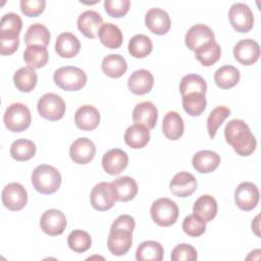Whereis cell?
Returning <instances> with one entry per match:
<instances>
[{"label": "cell", "instance_id": "obj_1", "mask_svg": "<svg viewBox=\"0 0 261 261\" xmlns=\"http://www.w3.org/2000/svg\"><path fill=\"white\" fill-rule=\"evenodd\" d=\"M224 137L240 156H249L256 149V139L248 124L242 119L229 120L224 127Z\"/></svg>", "mask_w": 261, "mask_h": 261}, {"label": "cell", "instance_id": "obj_2", "mask_svg": "<svg viewBox=\"0 0 261 261\" xmlns=\"http://www.w3.org/2000/svg\"><path fill=\"white\" fill-rule=\"evenodd\" d=\"M31 180L36 191L41 194L50 195L60 188L61 174L55 167L41 164L34 169Z\"/></svg>", "mask_w": 261, "mask_h": 261}, {"label": "cell", "instance_id": "obj_3", "mask_svg": "<svg viewBox=\"0 0 261 261\" xmlns=\"http://www.w3.org/2000/svg\"><path fill=\"white\" fill-rule=\"evenodd\" d=\"M54 83L64 91H79L87 83L86 72L75 66H63L55 70Z\"/></svg>", "mask_w": 261, "mask_h": 261}, {"label": "cell", "instance_id": "obj_4", "mask_svg": "<svg viewBox=\"0 0 261 261\" xmlns=\"http://www.w3.org/2000/svg\"><path fill=\"white\" fill-rule=\"evenodd\" d=\"M150 214L156 224L167 227L176 222L178 207L174 201L168 198H159L152 203Z\"/></svg>", "mask_w": 261, "mask_h": 261}, {"label": "cell", "instance_id": "obj_5", "mask_svg": "<svg viewBox=\"0 0 261 261\" xmlns=\"http://www.w3.org/2000/svg\"><path fill=\"white\" fill-rule=\"evenodd\" d=\"M4 124L12 133H20L31 125L30 109L22 103L10 104L3 116Z\"/></svg>", "mask_w": 261, "mask_h": 261}, {"label": "cell", "instance_id": "obj_6", "mask_svg": "<svg viewBox=\"0 0 261 261\" xmlns=\"http://www.w3.org/2000/svg\"><path fill=\"white\" fill-rule=\"evenodd\" d=\"M37 109L43 118L55 121L63 117L66 106L63 99L57 94L46 93L39 99Z\"/></svg>", "mask_w": 261, "mask_h": 261}, {"label": "cell", "instance_id": "obj_7", "mask_svg": "<svg viewBox=\"0 0 261 261\" xmlns=\"http://www.w3.org/2000/svg\"><path fill=\"white\" fill-rule=\"evenodd\" d=\"M215 42V36L213 31L202 23H198L190 28L185 37V43L187 47L198 53Z\"/></svg>", "mask_w": 261, "mask_h": 261}, {"label": "cell", "instance_id": "obj_8", "mask_svg": "<svg viewBox=\"0 0 261 261\" xmlns=\"http://www.w3.org/2000/svg\"><path fill=\"white\" fill-rule=\"evenodd\" d=\"M231 27L239 33H248L254 24V15L251 8L245 3H234L228 11Z\"/></svg>", "mask_w": 261, "mask_h": 261}, {"label": "cell", "instance_id": "obj_9", "mask_svg": "<svg viewBox=\"0 0 261 261\" xmlns=\"http://www.w3.org/2000/svg\"><path fill=\"white\" fill-rule=\"evenodd\" d=\"M1 199L3 205L7 209L18 211L27 205L28 193L22 185L18 182H10L4 187Z\"/></svg>", "mask_w": 261, "mask_h": 261}, {"label": "cell", "instance_id": "obj_10", "mask_svg": "<svg viewBox=\"0 0 261 261\" xmlns=\"http://www.w3.org/2000/svg\"><path fill=\"white\" fill-rule=\"evenodd\" d=\"M259 190L251 181L241 182L234 192V202L237 206L244 211L254 209L259 202Z\"/></svg>", "mask_w": 261, "mask_h": 261}, {"label": "cell", "instance_id": "obj_11", "mask_svg": "<svg viewBox=\"0 0 261 261\" xmlns=\"http://www.w3.org/2000/svg\"><path fill=\"white\" fill-rule=\"evenodd\" d=\"M132 231L110 227V232L107 238V248L111 254L115 256H122L126 254L133 244Z\"/></svg>", "mask_w": 261, "mask_h": 261}, {"label": "cell", "instance_id": "obj_12", "mask_svg": "<svg viewBox=\"0 0 261 261\" xmlns=\"http://www.w3.org/2000/svg\"><path fill=\"white\" fill-rule=\"evenodd\" d=\"M92 207L98 211H106L112 208L116 202L110 182L102 181L97 184L91 192Z\"/></svg>", "mask_w": 261, "mask_h": 261}, {"label": "cell", "instance_id": "obj_13", "mask_svg": "<svg viewBox=\"0 0 261 261\" xmlns=\"http://www.w3.org/2000/svg\"><path fill=\"white\" fill-rule=\"evenodd\" d=\"M41 229L49 236H59L66 227V217L60 210L49 209L40 219Z\"/></svg>", "mask_w": 261, "mask_h": 261}, {"label": "cell", "instance_id": "obj_14", "mask_svg": "<svg viewBox=\"0 0 261 261\" xmlns=\"http://www.w3.org/2000/svg\"><path fill=\"white\" fill-rule=\"evenodd\" d=\"M233 56L243 65H251L260 57V46L252 39L239 41L233 47Z\"/></svg>", "mask_w": 261, "mask_h": 261}, {"label": "cell", "instance_id": "obj_15", "mask_svg": "<svg viewBox=\"0 0 261 261\" xmlns=\"http://www.w3.org/2000/svg\"><path fill=\"white\" fill-rule=\"evenodd\" d=\"M146 27L155 35H165L171 25L168 13L161 8H151L145 15Z\"/></svg>", "mask_w": 261, "mask_h": 261}, {"label": "cell", "instance_id": "obj_16", "mask_svg": "<svg viewBox=\"0 0 261 261\" xmlns=\"http://www.w3.org/2000/svg\"><path fill=\"white\" fill-rule=\"evenodd\" d=\"M96 147L88 138L76 139L69 148V156L76 164H87L91 162L95 156Z\"/></svg>", "mask_w": 261, "mask_h": 261}, {"label": "cell", "instance_id": "obj_17", "mask_svg": "<svg viewBox=\"0 0 261 261\" xmlns=\"http://www.w3.org/2000/svg\"><path fill=\"white\" fill-rule=\"evenodd\" d=\"M128 163L127 154L121 149L114 148L107 151L102 158V166L110 175H117L122 172Z\"/></svg>", "mask_w": 261, "mask_h": 261}, {"label": "cell", "instance_id": "obj_18", "mask_svg": "<svg viewBox=\"0 0 261 261\" xmlns=\"http://www.w3.org/2000/svg\"><path fill=\"white\" fill-rule=\"evenodd\" d=\"M103 24V18L97 11L86 10L77 18L79 31L89 39H95Z\"/></svg>", "mask_w": 261, "mask_h": 261}, {"label": "cell", "instance_id": "obj_19", "mask_svg": "<svg viewBox=\"0 0 261 261\" xmlns=\"http://www.w3.org/2000/svg\"><path fill=\"white\" fill-rule=\"evenodd\" d=\"M169 189L174 196L186 198L191 196L196 191L197 179L192 173L181 171L172 177L169 184Z\"/></svg>", "mask_w": 261, "mask_h": 261}, {"label": "cell", "instance_id": "obj_20", "mask_svg": "<svg viewBox=\"0 0 261 261\" xmlns=\"http://www.w3.org/2000/svg\"><path fill=\"white\" fill-rule=\"evenodd\" d=\"M114 198L119 202L133 200L138 193V185L130 176H120L110 182Z\"/></svg>", "mask_w": 261, "mask_h": 261}, {"label": "cell", "instance_id": "obj_21", "mask_svg": "<svg viewBox=\"0 0 261 261\" xmlns=\"http://www.w3.org/2000/svg\"><path fill=\"white\" fill-rule=\"evenodd\" d=\"M158 118V110L156 106L150 102L145 101L136 105L133 110V120L136 123L145 125L148 129L154 128Z\"/></svg>", "mask_w": 261, "mask_h": 261}, {"label": "cell", "instance_id": "obj_22", "mask_svg": "<svg viewBox=\"0 0 261 261\" xmlns=\"http://www.w3.org/2000/svg\"><path fill=\"white\" fill-rule=\"evenodd\" d=\"M154 85V77L149 70L139 69L134 71L127 81L129 91L135 95H145L149 93Z\"/></svg>", "mask_w": 261, "mask_h": 261}, {"label": "cell", "instance_id": "obj_23", "mask_svg": "<svg viewBox=\"0 0 261 261\" xmlns=\"http://www.w3.org/2000/svg\"><path fill=\"white\" fill-rule=\"evenodd\" d=\"M74 122L82 130H93L100 123V113L92 105H83L75 111Z\"/></svg>", "mask_w": 261, "mask_h": 261}, {"label": "cell", "instance_id": "obj_24", "mask_svg": "<svg viewBox=\"0 0 261 261\" xmlns=\"http://www.w3.org/2000/svg\"><path fill=\"white\" fill-rule=\"evenodd\" d=\"M193 167L200 173H210L214 171L219 163L220 156L210 150H201L197 152L192 159Z\"/></svg>", "mask_w": 261, "mask_h": 261}, {"label": "cell", "instance_id": "obj_25", "mask_svg": "<svg viewBox=\"0 0 261 261\" xmlns=\"http://www.w3.org/2000/svg\"><path fill=\"white\" fill-rule=\"evenodd\" d=\"M81 49V43L79 39L69 32L61 33L55 43V51L56 53L63 58H71L74 57Z\"/></svg>", "mask_w": 261, "mask_h": 261}, {"label": "cell", "instance_id": "obj_26", "mask_svg": "<svg viewBox=\"0 0 261 261\" xmlns=\"http://www.w3.org/2000/svg\"><path fill=\"white\" fill-rule=\"evenodd\" d=\"M184 129V120L177 112L169 111L164 115L162 120V132L167 139L171 141L178 140L182 136Z\"/></svg>", "mask_w": 261, "mask_h": 261}, {"label": "cell", "instance_id": "obj_27", "mask_svg": "<svg viewBox=\"0 0 261 261\" xmlns=\"http://www.w3.org/2000/svg\"><path fill=\"white\" fill-rule=\"evenodd\" d=\"M150 140L149 129L139 123L128 126L124 133V142L133 149H141L145 147Z\"/></svg>", "mask_w": 261, "mask_h": 261}, {"label": "cell", "instance_id": "obj_28", "mask_svg": "<svg viewBox=\"0 0 261 261\" xmlns=\"http://www.w3.org/2000/svg\"><path fill=\"white\" fill-rule=\"evenodd\" d=\"M101 68L107 76L112 79H118L125 73L127 69V64L125 59L121 55L109 54L103 58Z\"/></svg>", "mask_w": 261, "mask_h": 261}, {"label": "cell", "instance_id": "obj_29", "mask_svg": "<svg viewBox=\"0 0 261 261\" xmlns=\"http://www.w3.org/2000/svg\"><path fill=\"white\" fill-rule=\"evenodd\" d=\"M49 54L46 47L41 45L27 46L23 52V60L27 65L33 69L45 66L48 62Z\"/></svg>", "mask_w": 261, "mask_h": 261}, {"label": "cell", "instance_id": "obj_30", "mask_svg": "<svg viewBox=\"0 0 261 261\" xmlns=\"http://www.w3.org/2000/svg\"><path fill=\"white\" fill-rule=\"evenodd\" d=\"M99 39L100 42L110 49H117L122 45L123 36L120 29L111 23L106 22L103 23L100 31H99Z\"/></svg>", "mask_w": 261, "mask_h": 261}, {"label": "cell", "instance_id": "obj_31", "mask_svg": "<svg viewBox=\"0 0 261 261\" xmlns=\"http://www.w3.org/2000/svg\"><path fill=\"white\" fill-rule=\"evenodd\" d=\"M164 250L160 243L155 241H145L141 243L136 252L138 261H160L163 259Z\"/></svg>", "mask_w": 261, "mask_h": 261}, {"label": "cell", "instance_id": "obj_32", "mask_svg": "<svg viewBox=\"0 0 261 261\" xmlns=\"http://www.w3.org/2000/svg\"><path fill=\"white\" fill-rule=\"evenodd\" d=\"M193 211L206 222H209L217 214V202L210 195H202L194 203Z\"/></svg>", "mask_w": 261, "mask_h": 261}, {"label": "cell", "instance_id": "obj_33", "mask_svg": "<svg viewBox=\"0 0 261 261\" xmlns=\"http://www.w3.org/2000/svg\"><path fill=\"white\" fill-rule=\"evenodd\" d=\"M214 82L220 89H230L240 82V70L232 65H223L214 73Z\"/></svg>", "mask_w": 261, "mask_h": 261}, {"label": "cell", "instance_id": "obj_34", "mask_svg": "<svg viewBox=\"0 0 261 261\" xmlns=\"http://www.w3.org/2000/svg\"><path fill=\"white\" fill-rule=\"evenodd\" d=\"M38 76L35 69L27 66L21 67L15 71L13 75V83L17 90L23 93L31 92L37 85Z\"/></svg>", "mask_w": 261, "mask_h": 261}, {"label": "cell", "instance_id": "obj_35", "mask_svg": "<svg viewBox=\"0 0 261 261\" xmlns=\"http://www.w3.org/2000/svg\"><path fill=\"white\" fill-rule=\"evenodd\" d=\"M181 103L184 110L191 116H199L206 108L205 94L202 93H190L181 96Z\"/></svg>", "mask_w": 261, "mask_h": 261}, {"label": "cell", "instance_id": "obj_36", "mask_svg": "<svg viewBox=\"0 0 261 261\" xmlns=\"http://www.w3.org/2000/svg\"><path fill=\"white\" fill-rule=\"evenodd\" d=\"M127 49L133 57L144 58L152 52L153 45L151 39L148 36L138 34L129 40Z\"/></svg>", "mask_w": 261, "mask_h": 261}, {"label": "cell", "instance_id": "obj_37", "mask_svg": "<svg viewBox=\"0 0 261 261\" xmlns=\"http://www.w3.org/2000/svg\"><path fill=\"white\" fill-rule=\"evenodd\" d=\"M50 42L49 30L42 23H34L29 27L24 35V43L28 46L41 45L46 47Z\"/></svg>", "mask_w": 261, "mask_h": 261}, {"label": "cell", "instance_id": "obj_38", "mask_svg": "<svg viewBox=\"0 0 261 261\" xmlns=\"http://www.w3.org/2000/svg\"><path fill=\"white\" fill-rule=\"evenodd\" d=\"M36 154V145L31 140L18 139L11 144L10 155L16 161H28Z\"/></svg>", "mask_w": 261, "mask_h": 261}, {"label": "cell", "instance_id": "obj_39", "mask_svg": "<svg viewBox=\"0 0 261 261\" xmlns=\"http://www.w3.org/2000/svg\"><path fill=\"white\" fill-rule=\"evenodd\" d=\"M207 84L205 80L199 74H187L179 83V92L181 96L190 93H202L206 94Z\"/></svg>", "mask_w": 261, "mask_h": 261}, {"label": "cell", "instance_id": "obj_40", "mask_svg": "<svg viewBox=\"0 0 261 261\" xmlns=\"http://www.w3.org/2000/svg\"><path fill=\"white\" fill-rule=\"evenodd\" d=\"M230 115V110L226 106H217L207 118V132L211 139H214L219 126Z\"/></svg>", "mask_w": 261, "mask_h": 261}, {"label": "cell", "instance_id": "obj_41", "mask_svg": "<svg viewBox=\"0 0 261 261\" xmlns=\"http://www.w3.org/2000/svg\"><path fill=\"white\" fill-rule=\"evenodd\" d=\"M67 244L73 252L84 253L91 248L92 239L87 231L75 229L68 234Z\"/></svg>", "mask_w": 261, "mask_h": 261}, {"label": "cell", "instance_id": "obj_42", "mask_svg": "<svg viewBox=\"0 0 261 261\" xmlns=\"http://www.w3.org/2000/svg\"><path fill=\"white\" fill-rule=\"evenodd\" d=\"M182 230L192 238H198L205 232L206 221L195 213L188 215L182 221Z\"/></svg>", "mask_w": 261, "mask_h": 261}, {"label": "cell", "instance_id": "obj_43", "mask_svg": "<svg viewBox=\"0 0 261 261\" xmlns=\"http://www.w3.org/2000/svg\"><path fill=\"white\" fill-rule=\"evenodd\" d=\"M220 55H221V49L216 42H213L210 46H208L204 50L198 53H195L196 59L200 61V63L204 66L213 65L215 62L219 60Z\"/></svg>", "mask_w": 261, "mask_h": 261}, {"label": "cell", "instance_id": "obj_44", "mask_svg": "<svg viewBox=\"0 0 261 261\" xmlns=\"http://www.w3.org/2000/svg\"><path fill=\"white\" fill-rule=\"evenodd\" d=\"M19 34L0 32V53L1 55L13 54L19 46Z\"/></svg>", "mask_w": 261, "mask_h": 261}, {"label": "cell", "instance_id": "obj_45", "mask_svg": "<svg viewBox=\"0 0 261 261\" xmlns=\"http://www.w3.org/2000/svg\"><path fill=\"white\" fill-rule=\"evenodd\" d=\"M130 2L128 0H105L104 8L111 17H122L129 9Z\"/></svg>", "mask_w": 261, "mask_h": 261}, {"label": "cell", "instance_id": "obj_46", "mask_svg": "<svg viewBox=\"0 0 261 261\" xmlns=\"http://www.w3.org/2000/svg\"><path fill=\"white\" fill-rule=\"evenodd\" d=\"M170 258L172 261H195L198 258L196 249L189 244H179L173 248Z\"/></svg>", "mask_w": 261, "mask_h": 261}, {"label": "cell", "instance_id": "obj_47", "mask_svg": "<svg viewBox=\"0 0 261 261\" xmlns=\"http://www.w3.org/2000/svg\"><path fill=\"white\" fill-rule=\"evenodd\" d=\"M22 28V20L16 13L9 12L2 16L0 22V32H9L19 34Z\"/></svg>", "mask_w": 261, "mask_h": 261}, {"label": "cell", "instance_id": "obj_48", "mask_svg": "<svg viewBox=\"0 0 261 261\" xmlns=\"http://www.w3.org/2000/svg\"><path fill=\"white\" fill-rule=\"evenodd\" d=\"M46 1L45 0H21L20 10L29 17H36L43 13L45 10Z\"/></svg>", "mask_w": 261, "mask_h": 261}, {"label": "cell", "instance_id": "obj_49", "mask_svg": "<svg viewBox=\"0 0 261 261\" xmlns=\"http://www.w3.org/2000/svg\"><path fill=\"white\" fill-rule=\"evenodd\" d=\"M136 226L135 223V219L133 216L128 215V214H122L119 215L111 224V227H116V228H122V229H126L129 231H134Z\"/></svg>", "mask_w": 261, "mask_h": 261}, {"label": "cell", "instance_id": "obj_50", "mask_svg": "<svg viewBox=\"0 0 261 261\" xmlns=\"http://www.w3.org/2000/svg\"><path fill=\"white\" fill-rule=\"evenodd\" d=\"M258 219H259V215H257L254 219V222H252V230H254L255 233L259 237L260 234H259V231H258V229H259V220Z\"/></svg>", "mask_w": 261, "mask_h": 261}]
</instances>
